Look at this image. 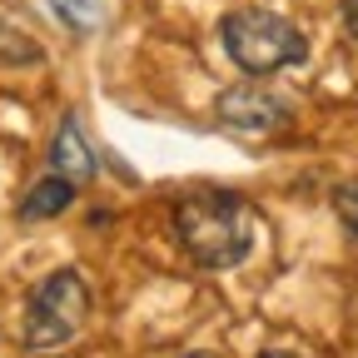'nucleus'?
<instances>
[{
    "label": "nucleus",
    "instance_id": "1a4fd4ad",
    "mask_svg": "<svg viewBox=\"0 0 358 358\" xmlns=\"http://www.w3.org/2000/svg\"><path fill=\"white\" fill-rule=\"evenodd\" d=\"M334 214L343 219L348 234H358V179H348V185L334 189Z\"/></svg>",
    "mask_w": 358,
    "mask_h": 358
},
{
    "label": "nucleus",
    "instance_id": "7ed1b4c3",
    "mask_svg": "<svg viewBox=\"0 0 358 358\" xmlns=\"http://www.w3.org/2000/svg\"><path fill=\"white\" fill-rule=\"evenodd\" d=\"M90 319V284L75 268H55L50 279H40L25 308V348L30 353H50L65 348Z\"/></svg>",
    "mask_w": 358,
    "mask_h": 358
},
{
    "label": "nucleus",
    "instance_id": "f03ea898",
    "mask_svg": "<svg viewBox=\"0 0 358 358\" xmlns=\"http://www.w3.org/2000/svg\"><path fill=\"white\" fill-rule=\"evenodd\" d=\"M219 35H224L229 60H234L244 75H254V80L279 75V70L308 60V35H303L294 20H284V15H274V10H259V6H244V10H234V15H224Z\"/></svg>",
    "mask_w": 358,
    "mask_h": 358
},
{
    "label": "nucleus",
    "instance_id": "423d86ee",
    "mask_svg": "<svg viewBox=\"0 0 358 358\" xmlns=\"http://www.w3.org/2000/svg\"><path fill=\"white\" fill-rule=\"evenodd\" d=\"M70 199H75V185H70V179H60V174H50V179H40V185H30V194H25V204H20V219H25V224L55 219V214L70 209Z\"/></svg>",
    "mask_w": 358,
    "mask_h": 358
},
{
    "label": "nucleus",
    "instance_id": "f257e3e1",
    "mask_svg": "<svg viewBox=\"0 0 358 358\" xmlns=\"http://www.w3.org/2000/svg\"><path fill=\"white\" fill-rule=\"evenodd\" d=\"M174 234L199 268H234L254 249V209L234 189H189L174 204Z\"/></svg>",
    "mask_w": 358,
    "mask_h": 358
},
{
    "label": "nucleus",
    "instance_id": "9d476101",
    "mask_svg": "<svg viewBox=\"0 0 358 358\" xmlns=\"http://www.w3.org/2000/svg\"><path fill=\"white\" fill-rule=\"evenodd\" d=\"M343 25H348V35L358 40V0H343Z\"/></svg>",
    "mask_w": 358,
    "mask_h": 358
},
{
    "label": "nucleus",
    "instance_id": "0eeeda50",
    "mask_svg": "<svg viewBox=\"0 0 358 358\" xmlns=\"http://www.w3.org/2000/svg\"><path fill=\"white\" fill-rule=\"evenodd\" d=\"M30 60H40V45L0 20V65H30Z\"/></svg>",
    "mask_w": 358,
    "mask_h": 358
},
{
    "label": "nucleus",
    "instance_id": "9b49d317",
    "mask_svg": "<svg viewBox=\"0 0 358 358\" xmlns=\"http://www.w3.org/2000/svg\"><path fill=\"white\" fill-rule=\"evenodd\" d=\"M259 358H299V353H284V348H274V353H259Z\"/></svg>",
    "mask_w": 358,
    "mask_h": 358
},
{
    "label": "nucleus",
    "instance_id": "f8f14e48",
    "mask_svg": "<svg viewBox=\"0 0 358 358\" xmlns=\"http://www.w3.org/2000/svg\"><path fill=\"white\" fill-rule=\"evenodd\" d=\"M179 358H214V353H179Z\"/></svg>",
    "mask_w": 358,
    "mask_h": 358
},
{
    "label": "nucleus",
    "instance_id": "39448f33",
    "mask_svg": "<svg viewBox=\"0 0 358 358\" xmlns=\"http://www.w3.org/2000/svg\"><path fill=\"white\" fill-rule=\"evenodd\" d=\"M50 169H55L60 179H70L75 189L95 179V155H90L85 129H80V120H75V115H65V120H60V129H55V145H50Z\"/></svg>",
    "mask_w": 358,
    "mask_h": 358
},
{
    "label": "nucleus",
    "instance_id": "6e6552de",
    "mask_svg": "<svg viewBox=\"0 0 358 358\" xmlns=\"http://www.w3.org/2000/svg\"><path fill=\"white\" fill-rule=\"evenodd\" d=\"M50 10H55L70 30H95V25H100V0H50Z\"/></svg>",
    "mask_w": 358,
    "mask_h": 358
},
{
    "label": "nucleus",
    "instance_id": "20e7f679",
    "mask_svg": "<svg viewBox=\"0 0 358 358\" xmlns=\"http://www.w3.org/2000/svg\"><path fill=\"white\" fill-rule=\"evenodd\" d=\"M219 120L239 134H268V129L289 124V100L264 85H234L219 95Z\"/></svg>",
    "mask_w": 358,
    "mask_h": 358
}]
</instances>
